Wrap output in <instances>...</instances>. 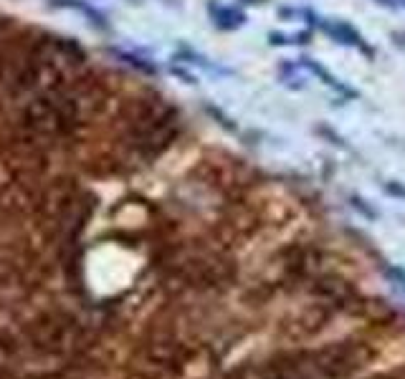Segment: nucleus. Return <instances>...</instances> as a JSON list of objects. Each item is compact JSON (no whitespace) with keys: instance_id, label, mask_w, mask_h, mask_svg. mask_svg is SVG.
<instances>
[{"instance_id":"f257e3e1","label":"nucleus","mask_w":405,"mask_h":379,"mask_svg":"<svg viewBox=\"0 0 405 379\" xmlns=\"http://www.w3.org/2000/svg\"><path fill=\"white\" fill-rule=\"evenodd\" d=\"M388 276L393 281H397V286L405 291V271H400V268H388Z\"/></svg>"}]
</instances>
